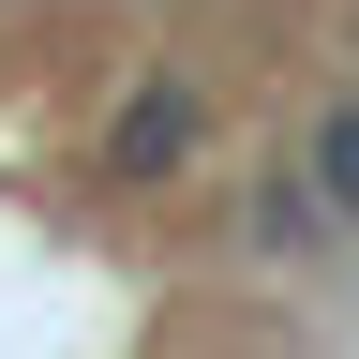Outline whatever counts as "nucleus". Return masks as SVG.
Segmentation results:
<instances>
[{
  "instance_id": "obj_1",
  "label": "nucleus",
  "mask_w": 359,
  "mask_h": 359,
  "mask_svg": "<svg viewBox=\"0 0 359 359\" xmlns=\"http://www.w3.org/2000/svg\"><path fill=\"white\" fill-rule=\"evenodd\" d=\"M195 135H210V105H195L180 75H165V90H135V120H120V180H165Z\"/></svg>"
},
{
  "instance_id": "obj_2",
  "label": "nucleus",
  "mask_w": 359,
  "mask_h": 359,
  "mask_svg": "<svg viewBox=\"0 0 359 359\" xmlns=\"http://www.w3.org/2000/svg\"><path fill=\"white\" fill-rule=\"evenodd\" d=\"M314 195L359 224V105H330V135H314Z\"/></svg>"
},
{
  "instance_id": "obj_3",
  "label": "nucleus",
  "mask_w": 359,
  "mask_h": 359,
  "mask_svg": "<svg viewBox=\"0 0 359 359\" xmlns=\"http://www.w3.org/2000/svg\"><path fill=\"white\" fill-rule=\"evenodd\" d=\"M255 255H314V195H299V180L255 195Z\"/></svg>"
}]
</instances>
